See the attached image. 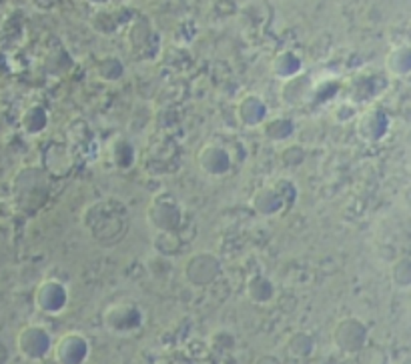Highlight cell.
I'll use <instances>...</instances> for the list:
<instances>
[{
    "label": "cell",
    "instance_id": "cell-1",
    "mask_svg": "<svg viewBox=\"0 0 411 364\" xmlns=\"http://www.w3.org/2000/svg\"><path fill=\"white\" fill-rule=\"evenodd\" d=\"M387 66L393 75L405 76L410 73V50L407 46H397L393 48L387 56Z\"/></svg>",
    "mask_w": 411,
    "mask_h": 364
}]
</instances>
